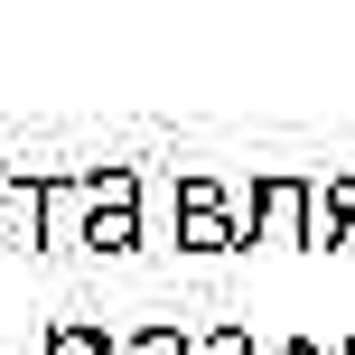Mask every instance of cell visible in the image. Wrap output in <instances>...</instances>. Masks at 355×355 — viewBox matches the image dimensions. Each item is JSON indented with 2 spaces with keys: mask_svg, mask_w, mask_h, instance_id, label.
Here are the masks:
<instances>
[{
  "mask_svg": "<svg viewBox=\"0 0 355 355\" xmlns=\"http://www.w3.org/2000/svg\"><path fill=\"white\" fill-rule=\"evenodd\" d=\"M243 243H327V178H300V168L252 178Z\"/></svg>",
  "mask_w": 355,
  "mask_h": 355,
  "instance_id": "cell-1",
  "label": "cell"
},
{
  "mask_svg": "<svg viewBox=\"0 0 355 355\" xmlns=\"http://www.w3.org/2000/svg\"><path fill=\"white\" fill-rule=\"evenodd\" d=\"M85 252H131L141 243V168H85Z\"/></svg>",
  "mask_w": 355,
  "mask_h": 355,
  "instance_id": "cell-2",
  "label": "cell"
},
{
  "mask_svg": "<svg viewBox=\"0 0 355 355\" xmlns=\"http://www.w3.org/2000/svg\"><path fill=\"white\" fill-rule=\"evenodd\" d=\"M243 225H234V196L215 168H187L178 178V252H234Z\"/></svg>",
  "mask_w": 355,
  "mask_h": 355,
  "instance_id": "cell-3",
  "label": "cell"
},
{
  "mask_svg": "<svg viewBox=\"0 0 355 355\" xmlns=\"http://www.w3.org/2000/svg\"><path fill=\"white\" fill-rule=\"evenodd\" d=\"M10 243H47V178L37 168H0V252Z\"/></svg>",
  "mask_w": 355,
  "mask_h": 355,
  "instance_id": "cell-4",
  "label": "cell"
},
{
  "mask_svg": "<svg viewBox=\"0 0 355 355\" xmlns=\"http://www.w3.org/2000/svg\"><path fill=\"white\" fill-rule=\"evenodd\" d=\"M47 355H122V337H112L103 318H56L47 327Z\"/></svg>",
  "mask_w": 355,
  "mask_h": 355,
  "instance_id": "cell-5",
  "label": "cell"
},
{
  "mask_svg": "<svg viewBox=\"0 0 355 355\" xmlns=\"http://www.w3.org/2000/svg\"><path fill=\"white\" fill-rule=\"evenodd\" d=\"M122 355H196V337H187V327H168V318H150V327H131V337H122Z\"/></svg>",
  "mask_w": 355,
  "mask_h": 355,
  "instance_id": "cell-6",
  "label": "cell"
},
{
  "mask_svg": "<svg viewBox=\"0 0 355 355\" xmlns=\"http://www.w3.org/2000/svg\"><path fill=\"white\" fill-rule=\"evenodd\" d=\"M196 355H252V327H206V337H196Z\"/></svg>",
  "mask_w": 355,
  "mask_h": 355,
  "instance_id": "cell-7",
  "label": "cell"
},
{
  "mask_svg": "<svg viewBox=\"0 0 355 355\" xmlns=\"http://www.w3.org/2000/svg\"><path fill=\"white\" fill-rule=\"evenodd\" d=\"M281 355H337V346H318V337H290V346H281Z\"/></svg>",
  "mask_w": 355,
  "mask_h": 355,
  "instance_id": "cell-8",
  "label": "cell"
},
{
  "mask_svg": "<svg viewBox=\"0 0 355 355\" xmlns=\"http://www.w3.org/2000/svg\"><path fill=\"white\" fill-rule=\"evenodd\" d=\"M337 355H355V337H346V346H337Z\"/></svg>",
  "mask_w": 355,
  "mask_h": 355,
  "instance_id": "cell-9",
  "label": "cell"
}]
</instances>
